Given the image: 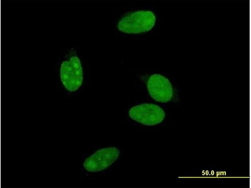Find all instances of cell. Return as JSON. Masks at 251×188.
<instances>
[{
	"mask_svg": "<svg viewBox=\"0 0 251 188\" xmlns=\"http://www.w3.org/2000/svg\"><path fill=\"white\" fill-rule=\"evenodd\" d=\"M156 21V16L152 12L139 10L125 15L119 20L117 27L120 31L125 33L139 34L151 30Z\"/></svg>",
	"mask_w": 251,
	"mask_h": 188,
	"instance_id": "cell-1",
	"label": "cell"
},
{
	"mask_svg": "<svg viewBox=\"0 0 251 188\" xmlns=\"http://www.w3.org/2000/svg\"><path fill=\"white\" fill-rule=\"evenodd\" d=\"M60 76L62 83L68 91H75L80 87L83 81V72L80 60L77 56H72L68 60L62 63Z\"/></svg>",
	"mask_w": 251,
	"mask_h": 188,
	"instance_id": "cell-2",
	"label": "cell"
},
{
	"mask_svg": "<svg viewBox=\"0 0 251 188\" xmlns=\"http://www.w3.org/2000/svg\"><path fill=\"white\" fill-rule=\"evenodd\" d=\"M130 117L140 123L148 126L158 124L165 117L164 111L159 106L144 103L132 107L129 111Z\"/></svg>",
	"mask_w": 251,
	"mask_h": 188,
	"instance_id": "cell-3",
	"label": "cell"
},
{
	"mask_svg": "<svg viewBox=\"0 0 251 188\" xmlns=\"http://www.w3.org/2000/svg\"><path fill=\"white\" fill-rule=\"evenodd\" d=\"M120 154L119 150L115 147L100 149L86 159L83 166L88 172L101 171L111 165L118 159Z\"/></svg>",
	"mask_w": 251,
	"mask_h": 188,
	"instance_id": "cell-4",
	"label": "cell"
},
{
	"mask_svg": "<svg viewBox=\"0 0 251 188\" xmlns=\"http://www.w3.org/2000/svg\"><path fill=\"white\" fill-rule=\"evenodd\" d=\"M147 87L150 96L158 102H167L174 95L173 88L169 80L159 74H154L149 77Z\"/></svg>",
	"mask_w": 251,
	"mask_h": 188,
	"instance_id": "cell-5",
	"label": "cell"
}]
</instances>
